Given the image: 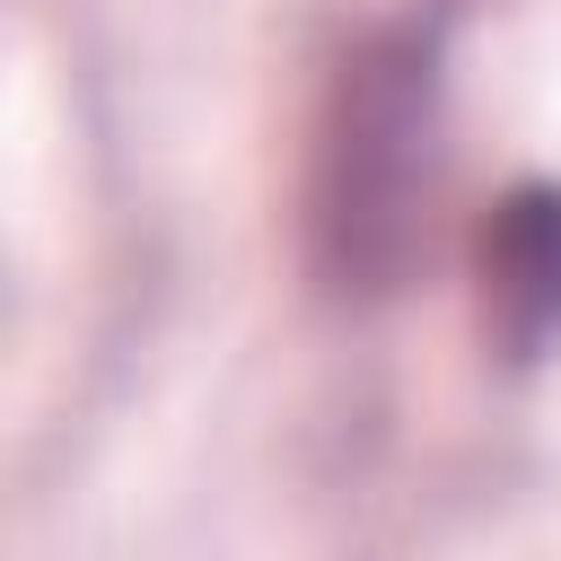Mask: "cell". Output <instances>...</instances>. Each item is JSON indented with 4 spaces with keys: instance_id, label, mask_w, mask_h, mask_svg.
I'll return each mask as SVG.
<instances>
[{
    "instance_id": "7a4b0ae2",
    "label": "cell",
    "mask_w": 561,
    "mask_h": 561,
    "mask_svg": "<svg viewBox=\"0 0 561 561\" xmlns=\"http://www.w3.org/2000/svg\"><path fill=\"white\" fill-rule=\"evenodd\" d=\"M482 272V333L508 359H535L561 333V184H517L473 245Z\"/></svg>"
},
{
    "instance_id": "6da1fadb",
    "label": "cell",
    "mask_w": 561,
    "mask_h": 561,
    "mask_svg": "<svg viewBox=\"0 0 561 561\" xmlns=\"http://www.w3.org/2000/svg\"><path fill=\"white\" fill-rule=\"evenodd\" d=\"M430 53L421 35H368L316 114L307 245L333 289H394L430 210Z\"/></svg>"
}]
</instances>
